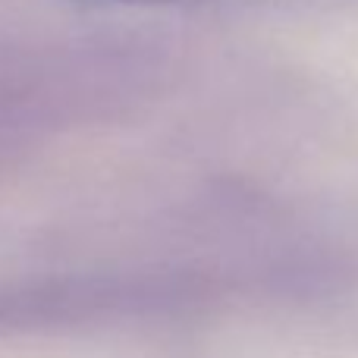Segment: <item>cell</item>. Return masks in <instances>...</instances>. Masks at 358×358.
I'll use <instances>...</instances> for the list:
<instances>
[{"instance_id": "obj_1", "label": "cell", "mask_w": 358, "mask_h": 358, "mask_svg": "<svg viewBox=\"0 0 358 358\" xmlns=\"http://www.w3.org/2000/svg\"><path fill=\"white\" fill-rule=\"evenodd\" d=\"M236 286L239 273L195 264L29 280L0 286V334L170 315L208 305Z\"/></svg>"}, {"instance_id": "obj_2", "label": "cell", "mask_w": 358, "mask_h": 358, "mask_svg": "<svg viewBox=\"0 0 358 358\" xmlns=\"http://www.w3.org/2000/svg\"><path fill=\"white\" fill-rule=\"evenodd\" d=\"M82 6H217L242 3V0H76Z\"/></svg>"}]
</instances>
